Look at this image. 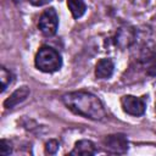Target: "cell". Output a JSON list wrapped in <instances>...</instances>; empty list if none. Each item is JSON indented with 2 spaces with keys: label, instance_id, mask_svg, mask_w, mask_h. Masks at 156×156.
<instances>
[{
  "label": "cell",
  "instance_id": "obj_1",
  "mask_svg": "<svg viewBox=\"0 0 156 156\" xmlns=\"http://www.w3.org/2000/svg\"><path fill=\"white\" fill-rule=\"evenodd\" d=\"M62 102L73 113L83 116L89 119L101 121L107 115L102 101L93 93L85 90H78V91H71L63 94Z\"/></svg>",
  "mask_w": 156,
  "mask_h": 156
},
{
  "label": "cell",
  "instance_id": "obj_2",
  "mask_svg": "<svg viewBox=\"0 0 156 156\" xmlns=\"http://www.w3.org/2000/svg\"><path fill=\"white\" fill-rule=\"evenodd\" d=\"M35 67L44 73H54L57 72L62 66V57L57 50L51 46L44 45L41 46L34 58Z\"/></svg>",
  "mask_w": 156,
  "mask_h": 156
},
{
  "label": "cell",
  "instance_id": "obj_3",
  "mask_svg": "<svg viewBox=\"0 0 156 156\" xmlns=\"http://www.w3.org/2000/svg\"><path fill=\"white\" fill-rule=\"evenodd\" d=\"M102 145H104L105 151L111 155H123L129 149L127 135L123 133L110 134L105 136L102 140Z\"/></svg>",
  "mask_w": 156,
  "mask_h": 156
},
{
  "label": "cell",
  "instance_id": "obj_4",
  "mask_svg": "<svg viewBox=\"0 0 156 156\" xmlns=\"http://www.w3.org/2000/svg\"><path fill=\"white\" fill-rule=\"evenodd\" d=\"M38 28L45 37H52L56 34L58 28V16L54 7L44 10V12L39 17Z\"/></svg>",
  "mask_w": 156,
  "mask_h": 156
},
{
  "label": "cell",
  "instance_id": "obj_5",
  "mask_svg": "<svg viewBox=\"0 0 156 156\" xmlns=\"http://www.w3.org/2000/svg\"><path fill=\"white\" fill-rule=\"evenodd\" d=\"M132 72L143 73L146 77H155L156 76V52L155 51H145L138 60L135 61L134 66L130 67Z\"/></svg>",
  "mask_w": 156,
  "mask_h": 156
},
{
  "label": "cell",
  "instance_id": "obj_6",
  "mask_svg": "<svg viewBox=\"0 0 156 156\" xmlns=\"http://www.w3.org/2000/svg\"><path fill=\"white\" fill-rule=\"evenodd\" d=\"M121 105L126 113L130 116H143L146 110V102L144 98H136L133 95H124L121 98Z\"/></svg>",
  "mask_w": 156,
  "mask_h": 156
},
{
  "label": "cell",
  "instance_id": "obj_7",
  "mask_svg": "<svg viewBox=\"0 0 156 156\" xmlns=\"http://www.w3.org/2000/svg\"><path fill=\"white\" fill-rule=\"evenodd\" d=\"M136 40V30L130 26H122L117 29L113 41L119 50L130 48Z\"/></svg>",
  "mask_w": 156,
  "mask_h": 156
},
{
  "label": "cell",
  "instance_id": "obj_8",
  "mask_svg": "<svg viewBox=\"0 0 156 156\" xmlns=\"http://www.w3.org/2000/svg\"><path fill=\"white\" fill-rule=\"evenodd\" d=\"M115 65L111 58H101L95 66V77L98 79H108L112 77Z\"/></svg>",
  "mask_w": 156,
  "mask_h": 156
},
{
  "label": "cell",
  "instance_id": "obj_9",
  "mask_svg": "<svg viewBox=\"0 0 156 156\" xmlns=\"http://www.w3.org/2000/svg\"><path fill=\"white\" fill-rule=\"evenodd\" d=\"M29 93H30V90H29L28 87H21V88H18V89H16V90L4 101V107H6V108H13V107L17 106L18 104L23 102V101L28 98Z\"/></svg>",
  "mask_w": 156,
  "mask_h": 156
},
{
  "label": "cell",
  "instance_id": "obj_10",
  "mask_svg": "<svg viewBox=\"0 0 156 156\" xmlns=\"http://www.w3.org/2000/svg\"><path fill=\"white\" fill-rule=\"evenodd\" d=\"M98 151L96 145L88 139H82L76 141L73 150L69 152V155H95Z\"/></svg>",
  "mask_w": 156,
  "mask_h": 156
},
{
  "label": "cell",
  "instance_id": "obj_11",
  "mask_svg": "<svg viewBox=\"0 0 156 156\" xmlns=\"http://www.w3.org/2000/svg\"><path fill=\"white\" fill-rule=\"evenodd\" d=\"M67 6H68L73 18H76V20L80 18L87 11V5H85L84 0H67Z\"/></svg>",
  "mask_w": 156,
  "mask_h": 156
},
{
  "label": "cell",
  "instance_id": "obj_12",
  "mask_svg": "<svg viewBox=\"0 0 156 156\" xmlns=\"http://www.w3.org/2000/svg\"><path fill=\"white\" fill-rule=\"evenodd\" d=\"M0 82H1V91L2 93L13 82V74H12V72L9 71L4 66H1V68H0Z\"/></svg>",
  "mask_w": 156,
  "mask_h": 156
},
{
  "label": "cell",
  "instance_id": "obj_13",
  "mask_svg": "<svg viewBox=\"0 0 156 156\" xmlns=\"http://www.w3.org/2000/svg\"><path fill=\"white\" fill-rule=\"evenodd\" d=\"M58 146H60V143L56 139H50L49 141L45 143V152L49 155H54L57 152Z\"/></svg>",
  "mask_w": 156,
  "mask_h": 156
},
{
  "label": "cell",
  "instance_id": "obj_14",
  "mask_svg": "<svg viewBox=\"0 0 156 156\" xmlns=\"http://www.w3.org/2000/svg\"><path fill=\"white\" fill-rule=\"evenodd\" d=\"M12 152V147H11V144L6 140V139H2L1 143H0V155L2 156H7Z\"/></svg>",
  "mask_w": 156,
  "mask_h": 156
},
{
  "label": "cell",
  "instance_id": "obj_15",
  "mask_svg": "<svg viewBox=\"0 0 156 156\" xmlns=\"http://www.w3.org/2000/svg\"><path fill=\"white\" fill-rule=\"evenodd\" d=\"M33 6H43V5H45V4H48L49 1H51V0H28Z\"/></svg>",
  "mask_w": 156,
  "mask_h": 156
},
{
  "label": "cell",
  "instance_id": "obj_16",
  "mask_svg": "<svg viewBox=\"0 0 156 156\" xmlns=\"http://www.w3.org/2000/svg\"><path fill=\"white\" fill-rule=\"evenodd\" d=\"M12 1H15V2H22L23 0H12Z\"/></svg>",
  "mask_w": 156,
  "mask_h": 156
}]
</instances>
